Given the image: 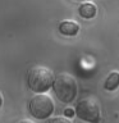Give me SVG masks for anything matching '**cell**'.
<instances>
[{
    "label": "cell",
    "mask_w": 119,
    "mask_h": 123,
    "mask_svg": "<svg viewBox=\"0 0 119 123\" xmlns=\"http://www.w3.org/2000/svg\"><path fill=\"white\" fill-rule=\"evenodd\" d=\"M54 73L51 69L44 67V65H33L28 69L26 77L27 86L31 91L36 94H45L53 86Z\"/></svg>",
    "instance_id": "1"
},
{
    "label": "cell",
    "mask_w": 119,
    "mask_h": 123,
    "mask_svg": "<svg viewBox=\"0 0 119 123\" xmlns=\"http://www.w3.org/2000/svg\"><path fill=\"white\" fill-rule=\"evenodd\" d=\"M74 1H84V0H74Z\"/></svg>",
    "instance_id": "12"
},
{
    "label": "cell",
    "mask_w": 119,
    "mask_h": 123,
    "mask_svg": "<svg viewBox=\"0 0 119 123\" xmlns=\"http://www.w3.org/2000/svg\"><path fill=\"white\" fill-rule=\"evenodd\" d=\"M51 88L55 92V96L58 98V100H60L61 103H65V104L74 101L77 92H78V86H77L76 78L67 72H61L54 77Z\"/></svg>",
    "instance_id": "2"
},
{
    "label": "cell",
    "mask_w": 119,
    "mask_h": 123,
    "mask_svg": "<svg viewBox=\"0 0 119 123\" xmlns=\"http://www.w3.org/2000/svg\"><path fill=\"white\" fill-rule=\"evenodd\" d=\"M76 115V111L74 109H72V108H65L64 109V117L65 118H72Z\"/></svg>",
    "instance_id": "9"
},
{
    "label": "cell",
    "mask_w": 119,
    "mask_h": 123,
    "mask_svg": "<svg viewBox=\"0 0 119 123\" xmlns=\"http://www.w3.org/2000/svg\"><path fill=\"white\" fill-rule=\"evenodd\" d=\"M18 123H35V122L30 121V119H22V121H19Z\"/></svg>",
    "instance_id": "10"
},
{
    "label": "cell",
    "mask_w": 119,
    "mask_h": 123,
    "mask_svg": "<svg viewBox=\"0 0 119 123\" xmlns=\"http://www.w3.org/2000/svg\"><path fill=\"white\" fill-rule=\"evenodd\" d=\"M104 87L107 91H114L119 87V72L118 71H111L109 76L106 77Z\"/></svg>",
    "instance_id": "7"
},
{
    "label": "cell",
    "mask_w": 119,
    "mask_h": 123,
    "mask_svg": "<svg viewBox=\"0 0 119 123\" xmlns=\"http://www.w3.org/2000/svg\"><path fill=\"white\" fill-rule=\"evenodd\" d=\"M59 32L64 36H76L79 32V25L74 21H71V19H67V21H63L59 23V27H58Z\"/></svg>",
    "instance_id": "5"
},
{
    "label": "cell",
    "mask_w": 119,
    "mask_h": 123,
    "mask_svg": "<svg viewBox=\"0 0 119 123\" xmlns=\"http://www.w3.org/2000/svg\"><path fill=\"white\" fill-rule=\"evenodd\" d=\"M78 14L83 19H92L97 14V6L91 1H84L78 8Z\"/></svg>",
    "instance_id": "6"
},
{
    "label": "cell",
    "mask_w": 119,
    "mask_h": 123,
    "mask_svg": "<svg viewBox=\"0 0 119 123\" xmlns=\"http://www.w3.org/2000/svg\"><path fill=\"white\" fill-rule=\"evenodd\" d=\"M48 123H72V122L65 117H53L49 119Z\"/></svg>",
    "instance_id": "8"
},
{
    "label": "cell",
    "mask_w": 119,
    "mask_h": 123,
    "mask_svg": "<svg viewBox=\"0 0 119 123\" xmlns=\"http://www.w3.org/2000/svg\"><path fill=\"white\" fill-rule=\"evenodd\" d=\"M1 105H3V96L0 94V109H1Z\"/></svg>",
    "instance_id": "11"
},
{
    "label": "cell",
    "mask_w": 119,
    "mask_h": 123,
    "mask_svg": "<svg viewBox=\"0 0 119 123\" xmlns=\"http://www.w3.org/2000/svg\"><path fill=\"white\" fill-rule=\"evenodd\" d=\"M55 105L48 94H35L28 101V111L33 118L44 121L53 115Z\"/></svg>",
    "instance_id": "3"
},
{
    "label": "cell",
    "mask_w": 119,
    "mask_h": 123,
    "mask_svg": "<svg viewBox=\"0 0 119 123\" xmlns=\"http://www.w3.org/2000/svg\"><path fill=\"white\" fill-rule=\"evenodd\" d=\"M76 115L88 123H99L101 119V109L97 100L92 96L81 99L76 105Z\"/></svg>",
    "instance_id": "4"
}]
</instances>
